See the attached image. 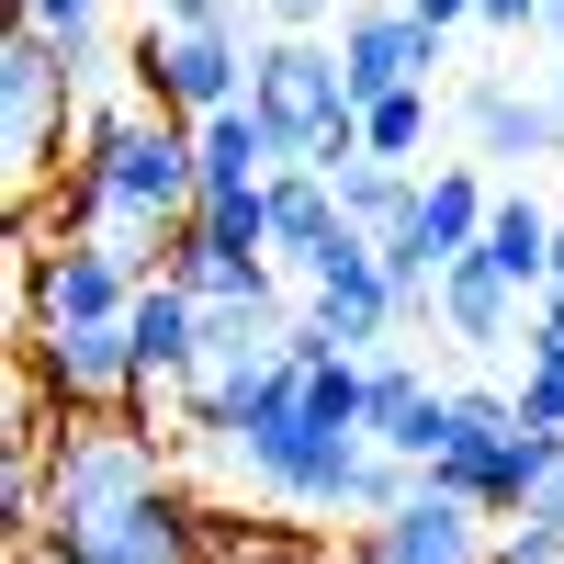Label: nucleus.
<instances>
[{
    "instance_id": "32",
    "label": "nucleus",
    "mask_w": 564,
    "mask_h": 564,
    "mask_svg": "<svg viewBox=\"0 0 564 564\" xmlns=\"http://www.w3.org/2000/svg\"><path fill=\"white\" fill-rule=\"evenodd\" d=\"M271 12H282V34H305V23L327 12V0H271Z\"/></svg>"
},
{
    "instance_id": "19",
    "label": "nucleus",
    "mask_w": 564,
    "mask_h": 564,
    "mask_svg": "<svg viewBox=\"0 0 564 564\" xmlns=\"http://www.w3.org/2000/svg\"><path fill=\"white\" fill-rule=\"evenodd\" d=\"M159 271L181 282V294H204V305H226V294H249V282H271V260H249V249H226V238H204L193 215H181V238L159 249Z\"/></svg>"
},
{
    "instance_id": "1",
    "label": "nucleus",
    "mask_w": 564,
    "mask_h": 564,
    "mask_svg": "<svg viewBox=\"0 0 564 564\" xmlns=\"http://www.w3.org/2000/svg\"><path fill=\"white\" fill-rule=\"evenodd\" d=\"M361 384H372V350H327L316 327H294V361L271 384H249L238 406L181 417V441L226 452V475L271 508H294V520H350V475L372 452Z\"/></svg>"
},
{
    "instance_id": "24",
    "label": "nucleus",
    "mask_w": 564,
    "mask_h": 564,
    "mask_svg": "<svg viewBox=\"0 0 564 564\" xmlns=\"http://www.w3.org/2000/svg\"><path fill=\"white\" fill-rule=\"evenodd\" d=\"M193 226L226 238V249H249V260H271V193H260V181H249V193H204Z\"/></svg>"
},
{
    "instance_id": "13",
    "label": "nucleus",
    "mask_w": 564,
    "mask_h": 564,
    "mask_svg": "<svg viewBox=\"0 0 564 564\" xmlns=\"http://www.w3.org/2000/svg\"><path fill=\"white\" fill-rule=\"evenodd\" d=\"M430 316H441V339H463V350H508V339L531 327V294H520L486 249H463V260L430 282Z\"/></svg>"
},
{
    "instance_id": "16",
    "label": "nucleus",
    "mask_w": 564,
    "mask_h": 564,
    "mask_svg": "<svg viewBox=\"0 0 564 564\" xmlns=\"http://www.w3.org/2000/svg\"><path fill=\"white\" fill-rule=\"evenodd\" d=\"M135 327V361H148V395H181L193 384V339H204V294H181L170 271H148V294L124 305Z\"/></svg>"
},
{
    "instance_id": "12",
    "label": "nucleus",
    "mask_w": 564,
    "mask_h": 564,
    "mask_svg": "<svg viewBox=\"0 0 564 564\" xmlns=\"http://www.w3.org/2000/svg\"><path fill=\"white\" fill-rule=\"evenodd\" d=\"M452 124L475 135V159H564V102L553 90H520V79H463L452 90Z\"/></svg>"
},
{
    "instance_id": "30",
    "label": "nucleus",
    "mask_w": 564,
    "mask_h": 564,
    "mask_svg": "<svg viewBox=\"0 0 564 564\" xmlns=\"http://www.w3.org/2000/svg\"><path fill=\"white\" fill-rule=\"evenodd\" d=\"M542 34H553V79H542V90L564 102V0H553V23H542Z\"/></svg>"
},
{
    "instance_id": "22",
    "label": "nucleus",
    "mask_w": 564,
    "mask_h": 564,
    "mask_svg": "<svg viewBox=\"0 0 564 564\" xmlns=\"http://www.w3.org/2000/svg\"><path fill=\"white\" fill-rule=\"evenodd\" d=\"M204 564H327L316 531H282V520H215V553Z\"/></svg>"
},
{
    "instance_id": "25",
    "label": "nucleus",
    "mask_w": 564,
    "mask_h": 564,
    "mask_svg": "<svg viewBox=\"0 0 564 564\" xmlns=\"http://www.w3.org/2000/svg\"><path fill=\"white\" fill-rule=\"evenodd\" d=\"M497 564H564V508H520V520H497Z\"/></svg>"
},
{
    "instance_id": "4",
    "label": "nucleus",
    "mask_w": 564,
    "mask_h": 564,
    "mask_svg": "<svg viewBox=\"0 0 564 564\" xmlns=\"http://www.w3.org/2000/svg\"><path fill=\"white\" fill-rule=\"evenodd\" d=\"M553 452H564V430H531L520 395L452 384V430H441V452H430V475H441L452 497H475L486 520H520V497L553 475Z\"/></svg>"
},
{
    "instance_id": "28",
    "label": "nucleus",
    "mask_w": 564,
    "mask_h": 564,
    "mask_svg": "<svg viewBox=\"0 0 564 564\" xmlns=\"http://www.w3.org/2000/svg\"><path fill=\"white\" fill-rule=\"evenodd\" d=\"M475 23H497V34H542L553 0H475Z\"/></svg>"
},
{
    "instance_id": "29",
    "label": "nucleus",
    "mask_w": 564,
    "mask_h": 564,
    "mask_svg": "<svg viewBox=\"0 0 564 564\" xmlns=\"http://www.w3.org/2000/svg\"><path fill=\"white\" fill-rule=\"evenodd\" d=\"M148 23H238V0H148Z\"/></svg>"
},
{
    "instance_id": "11",
    "label": "nucleus",
    "mask_w": 564,
    "mask_h": 564,
    "mask_svg": "<svg viewBox=\"0 0 564 564\" xmlns=\"http://www.w3.org/2000/svg\"><path fill=\"white\" fill-rule=\"evenodd\" d=\"M441 45H452V23L406 12V0H372V12H350V23H339V79H350V102H384V90L430 79Z\"/></svg>"
},
{
    "instance_id": "26",
    "label": "nucleus",
    "mask_w": 564,
    "mask_h": 564,
    "mask_svg": "<svg viewBox=\"0 0 564 564\" xmlns=\"http://www.w3.org/2000/svg\"><path fill=\"white\" fill-rule=\"evenodd\" d=\"M520 417H531V430H564V361L531 350V372H520Z\"/></svg>"
},
{
    "instance_id": "20",
    "label": "nucleus",
    "mask_w": 564,
    "mask_h": 564,
    "mask_svg": "<svg viewBox=\"0 0 564 564\" xmlns=\"http://www.w3.org/2000/svg\"><path fill=\"white\" fill-rule=\"evenodd\" d=\"M508 282H520V294H542V282H553V215L531 204V193H508L497 215H486V238H475Z\"/></svg>"
},
{
    "instance_id": "6",
    "label": "nucleus",
    "mask_w": 564,
    "mask_h": 564,
    "mask_svg": "<svg viewBox=\"0 0 564 564\" xmlns=\"http://www.w3.org/2000/svg\"><path fill=\"white\" fill-rule=\"evenodd\" d=\"M249 102L271 113L282 159L339 170L361 148V102H350V79H339V45H316V34H271L260 45V57H249Z\"/></svg>"
},
{
    "instance_id": "14",
    "label": "nucleus",
    "mask_w": 564,
    "mask_h": 564,
    "mask_svg": "<svg viewBox=\"0 0 564 564\" xmlns=\"http://www.w3.org/2000/svg\"><path fill=\"white\" fill-rule=\"evenodd\" d=\"M361 430L384 441V452H417L430 463L441 430H452V384H430L406 350H372V384H361Z\"/></svg>"
},
{
    "instance_id": "7",
    "label": "nucleus",
    "mask_w": 564,
    "mask_h": 564,
    "mask_svg": "<svg viewBox=\"0 0 564 564\" xmlns=\"http://www.w3.org/2000/svg\"><path fill=\"white\" fill-rule=\"evenodd\" d=\"M249 57L260 45H238V23H148L135 34V90H148L159 113L204 124L226 102H249Z\"/></svg>"
},
{
    "instance_id": "9",
    "label": "nucleus",
    "mask_w": 564,
    "mask_h": 564,
    "mask_svg": "<svg viewBox=\"0 0 564 564\" xmlns=\"http://www.w3.org/2000/svg\"><path fill=\"white\" fill-rule=\"evenodd\" d=\"M305 327H316L327 350H384L395 327H406V294H395V271H384V249H372L361 226H339L327 260L305 271Z\"/></svg>"
},
{
    "instance_id": "10",
    "label": "nucleus",
    "mask_w": 564,
    "mask_h": 564,
    "mask_svg": "<svg viewBox=\"0 0 564 564\" xmlns=\"http://www.w3.org/2000/svg\"><path fill=\"white\" fill-rule=\"evenodd\" d=\"M339 564H497V520L430 475L406 508H384V520H350Z\"/></svg>"
},
{
    "instance_id": "5",
    "label": "nucleus",
    "mask_w": 564,
    "mask_h": 564,
    "mask_svg": "<svg viewBox=\"0 0 564 564\" xmlns=\"http://www.w3.org/2000/svg\"><path fill=\"white\" fill-rule=\"evenodd\" d=\"M68 113H79V57L57 34L12 23V45H0V159H12V204L23 215L57 193V170H68Z\"/></svg>"
},
{
    "instance_id": "31",
    "label": "nucleus",
    "mask_w": 564,
    "mask_h": 564,
    "mask_svg": "<svg viewBox=\"0 0 564 564\" xmlns=\"http://www.w3.org/2000/svg\"><path fill=\"white\" fill-rule=\"evenodd\" d=\"M406 12H430V23H475V0H406Z\"/></svg>"
},
{
    "instance_id": "17",
    "label": "nucleus",
    "mask_w": 564,
    "mask_h": 564,
    "mask_svg": "<svg viewBox=\"0 0 564 564\" xmlns=\"http://www.w3.org/2000/svg\"><path fill=\"white\" fill-rule=\"evenodd\" d=\"M193 148H204V193H249V181H271V170H282V135H271V113H260V102L204 113V124H193Z\"/></svg>"
},
{
    "instance_id": "33",
    "label": "nucleus",
    "mask_w": 564,
    "mask_h": 564,
    "mask_svg": "<svg viewBox=\"0 0 564 564\" xmlns=\"http://www.w3.org/2000/svg\"><path fill=\"white\" fill-rule=\"evenodd\" d=\"M553 282H564V215H553Z\"/></svg>"
},
{
    "instance_id": "15",
    "label": "nucleus",
    "mask_w": 564,
    "mask_h": 564,
    "mask_svg": "<svg viewBox=\"0 0 564 564\" xmlns=\"http://www.w3.org/2000/svg\"><path fill=\"white\" fill-rule=\"evenodd\" d=\"M260 193H271V260L305 282V271L327 260V238L350 226V215H339V181H327L316 159H282V170L260 181Z\"/></svg>"
},
{
    "instance_id": "23",
    "label": "nucleus",
    "mask_w": 564,
    "mask_h": 564,
    "mask_svg": "<svg viewBox=\"0 0 564 564\" xmlns=\"http://www.w3.org/2000/svg\"><path fill=\"white\" fill-rule=\"evenodd\" d=\"M12 23L57 34L68 57H79V79H102V0H12Z\"/></svg>"
},
{
    "instance_id": "3",
    "label": "nucleus",
    "mask_w": 564,
    "mask_h": 564,
    "mask_svg": "<svg viewBox=\"0 0 564 564\" xmlns=\"http://www.w3.org/2000/svg\"><path fill=\"white\" fill-rule=\"evenodd\" d=\"M12 260H23V339H45V327H102V316H124L135 294H148V271H159L148 249L102 238V226H23Z\"/></svg>"
},
{
    "instance_id": "18",
    "label": "nucleus",
    "mask_w": 564,
    "mask_h": 564,
    "mask_svg": "<svg viewBox=\"0 0 564 564\" xmlns=\"http://www.w3.org/2000/svg\"><path fill=\"white\" fill-rule=\"evenodd\" d=\"M486 215H497V193H486V170H475V159L417 170V226H430V249H441V260L475 249V238H486Z\"/></svg>"
},
{
    "instance_id": "8",
    "label": "nucleus",
    "mask_w": 564,
    "mask_h": 564,
    "mask_svg": "<svg viewBox=\"0 0 564 564\" xmlns=\"http://www.w3.org/2000/svg\"><path fill=\"white\" fill-rule=\"evenodd\" d=\"M23 361L45 372V395H57L68 417H135V406L159 417L148 361H135V327H124V316H102V327H45V339H23Z\"/></svg>"
},
{
    "instance_id": "21",
    "label": "nucleus",
    "mask_w": 564,
    "mask_h": 564,
    "mask_svg": "<svg viewBox=\"0 0 564 564\" xmlns=\"http://www.w3.org/2000/svg\"><path fill=\"white\" fill-rule=\"evenodd\" d=\"M430 124H441L430 79H406V90H384V102H361V148H372V159H406V170H417V148H430Z\"/></svg>"
},
{
    "instance_id": "27",
    "label": "nucleus",
    "mask_w": 564,
    "mask_h": 564,
    "mask_svg": "<svg viewBox=\"0 0 564 564\" xmlns=\"http://www.w3.org/2000/svg\"><path fill=\"white\" fill-rule=\"evenodd\" d=\"M520 350L564 361V282H542V294H531V327H520Z\"/></svg>"
},
{
    "instance_id": "2",
    "label": "nucleus",
    "mask_w": 564,
    "mask_h": 564,
    "mask_svg": "<svg viewBox=\"0 0 564 564\" xmlns=\"http://www.w3.org/2000/svg\"><path fill=\"white\" fill-rule=\"evenodd\" d=\"M193 204H204V148H193V124L159 113L148 90H135V102H90V113H79V159H68V181H57V204H34L23 226H102V238H124V249L159 260Z\"/></svg>"
}]
</instances>
